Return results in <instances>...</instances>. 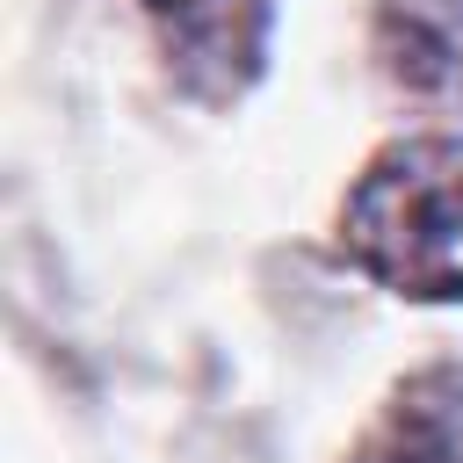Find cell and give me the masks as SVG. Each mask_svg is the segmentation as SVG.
<instances>
[{"instance_id": "obj_1", "label": "cell", "mask_w": 463, "mask_h": 463, "mask_svg": "<svg viewBox=\"0 0 463 463\" xmlns=\"http://www.w3.org/2000/svg\"><path fill=\"white\" fill-rule=\"evenodd\" d=\"M347 239L383 282L412 297H456L463 289V152L449 145L391 152L354 188Z\"/></svg>"}, {"instance_id": "obj_2", "label": "cell", "mask_w": 463, "mask_h": 463, "mask_svg": "<svg viewBox=\"0 0 463 463\" xmlns=\"http://www.w3.org/2000/svg\"><path fill=\"white\" fill-rule=\"evenodd\" d=\"M383 51L412 87L463 94V0H383Z\"/></svg>"}, {"instance_id": "obj_3", "label": "cell", "mask_w": 463, "mask_h": 463, "mask_svg": "<svg viewBox=\"0 0 463 463\" xmlns=\"http://www.w3.org/2000/svg\"><path fill=\"white\" fill-rule=\"evenodd\" d=\"M354 463H463V383L420 376Z\"/></svg>"}, {"instance_id": "obj_4", "label": "cell", "mask_w": 463, "mask_h": 463, "mask_svg": "<svg viewBox=\"0 0 463 463\" xmlns=\"http://www.w3.org/2000/svg\"><path fill=\"white\" fill-rule=\"evenodd\" d=\"M152 7L174 22V36H181L188 58H203V65H246L268 0H152Z\"/></svg>"}]
</instances>
